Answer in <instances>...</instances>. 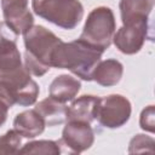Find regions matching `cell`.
I'll return each mask as SVG.
<instances>
[{
	"instance_id": "6da1fadb",
	"label": "cell",
	"mask_w": 155,
	"mask_h": 155,
	"mask_svg": "<svg viewBox=\"0 0 155 155\" xmlns=\"http://www.w3.org/2000/svg\"><path fill=\"white\" fill-rule=\"evenodd\" d=\"M103 51L78 39L70 42H61L53 50L51 65L58 69H68L78 78L91 81L92 73L102 58Z\"/></svg>"
},
{
	"instance_id": "7a4b0ae2",
	"label": "cell",
	"mask_w": 155,
	"mask_h": 155,
	"mask_svg": "<svg viewBox=\"0 0 155 155\" xmlns=\"http://www.w3.org/2000/svg\"><path fill=\"white\" fill-rule=\"evenodd\" d=\"M23 36L25 46L24 67L31 75L40 78L52 67V52L62 40L42 25H33Z\"/></svg>"
},
{
	"instance_id": "3957f363",
	"label": "cell",
	"mask_w": 155,
	"mask_h": 155,
	"mask_svg": "<svg viewBox=\"0 0 155 155\" xmlns=\"http://www.w3.org/2000/svg\"><path fill=\"white\" fill-rule=\"evenodd\" d=\"M33 11L45 21L63 29H74L84 16L79 0H31Z\"/></svg>"
},
{
	"instance_id": "277c9868",
	"label": "cell",
	"mask_w": 155,
	"mask_h": 155,
	"mask_svg": "<svg viewBox=\"0 0 155 155\" xmlns=\"http://www.w3.org/2000/svg\"><path fill=\"white\" fill-rule=\"evenodd\" d=\"M115 28L116 23L111 8L99 6L88 13L79 39L104 52L113 42Z\"/></svg>"
},
{
	"instance_id": "5b68a950",
	"label": "cell",
	"mask_w": 155,
	"mask_h": 155,
	"mask_svg": "<svg viewBox=\"0 0 155 155\" xmlns=\"http://www.w3.org/2000/svg\"><path fill=\"white\" fill-rule=\"evenodd\" d=\"M132 107L130 101L121 94H109L99 98L94 119L107 128L124 126L131 116Z\"/></svg>"
},
{
	"instance_id": "8992f818",
	"label": "cell",
	"mask_w": 155,
	"mask_h": 155,
	"mask_svg": "<svg viewBox=\"0 0 155 155\" xmlns=\"http://www.w3.org/2000/svg\"><path fill=\"white\" fill-rule=\"evenodd\" d=\"M94 142V132L88 122L67 121L62 138L58 140L59 147L65 148L68 153L80 154L91 148Z\"/></svg>"
},
{
	"instance_id": "52a82bcc",
	"label": "cell",
	"mask_w": 155,
	"mask_h": 155,
	"mask_svg": "<svg viewBox=\"0 0 155 155\" xmlns=\"http://www.w3.org/2000/svg\"><path fill=\"white\" fill-rule=\"evenodd\" d=\"M148 19L124 24L113 38L116 48L125 54H134L140 51L148 38Z\"/></svg>"
},
{
	"instance_id": "ba28073f",
	"label": "cell",
	"mask_w": 155,
	"mask_h": 155,
	"mask_svg": "<svg viewBox=\"0 0 155 155\" xmlns=\"http://www.w3.org/2000/svg\"><path fill=\"white\" fill-rule=\"evenodd\" d=\"M5 23L17 34L23 35L34 23L33 13L28 7V0H1Z\"/></svg>"
},
{
	"instance_id": "9c48e42d",
	"label": "cell",
	"mask_w": 155,
	"mask_h": 155,
	"mask_svg": "<svg viewBox=\"0 0 155 155\" xmlns=\"http://www.w3.org/2000/svg\"><path fill=\"white\" fill-rule=\"evenodd\" d=\"M17 36L5 22H0V74L23 67L17 47Z\"/></svg>"
},
{
	"instance_id": "30bf717a",
	"label": "cell",
	"mask_w": 155,
	"mask_h": 155,
	"mask_svg": "<svg viewBox=\"0 0 155 155\" xmlns=\"http://www.w3.org/2000/svg\"><path fill=\"white\" fill-rule=\"evenodd\" d=\"M99 97L92 94H84L73 99L71 104L67 107L65 121H82L91 124L94 120Z\"/></svg>"
},
{
	"instance_id": "8fae6325",
	"label": "cell",
	"mask_w": 155,
	"mask_h": 155,
	"mask_svg": "<svg viewBox=\"0 0 155 155\" xmlns=\"http://www.w3.org/2000/svg\"><path fill=\"white\" fill-rule=\"evenodd\" d=\"M46 124L35 109L19 113L13 120V128L24 138H35L41 134Z\"/></svg>"
},
{
	"instance_id": "7c38bea8",
	"label": "cell",
	"mask_w": 155,
	"mask_h": 155,
	"mask_svg": "<svg viewBox=\"0 0 155 155\" xmlns=\"http://www.w3.org/2000/svg\"><path fill=\"white\" fill-rule=\"evenodd\" d=\"M124 74V65L116 59L99 61L92 73V80L104 87L115 86L120 82Z\"/></svg>"
},
{
	"instance_id": "4fadbf2b",
	"label": "cell",
	"mask_w": 155,
	"mask_h": 155,
	"mask_svg": "<svg viewBox=\"0 0 155 155\" xmlns=\"http://www.w3.org/2000/svg\"><path fill=\"white\" fill-rule=\"evenodd\" d=\"M80 88H81V82L78 79L68 74H62L53 79V81L48 87V93L50 97L62 103H67L76 97Z\"/></svg>"
},
{
	"instance_id": "5bb4252c",
	"label": "cell",
	"mask_w": 155,
	"mask_h": 155,
	"mask_svg": "<svg viewBox=\"0 0 155 155\" xmlns=\"http://www.w3.org/2000/svg\"><path fill=\"white\" fill-rule=\"evenodd\" d=\"M155 0H120L119 8L122 24L148 19Z\"/></svg>"
},
{
	"instance_id": "9a60e30c",
	"label": "cell",
	"mask_w": 155,
	"mask_h": 155,
	"mask_svg": "<svg viewBox=\"0 0 155 155\" xmlns=\"http://www.w3.org/2000/svg\"><path fill=\"white\" fill-rule=\"evenodd\" d=\"M44 119L47 126H56L61 125L65 121V113L67 105L52 97H47L40 101L36 107L34 108Z\"/></svg>"
},
{
	"instance_id": "2e32d148",
	"label": "cell",
	"mask_w": 155,
	"mask_h": 155,
	"mask_svg": "<svg viewBox=\"0 0 155 155\" xmlns=\"http://www.w3.org/2000/svg\"><path fill=\"white\" fill-rule=\"evenodd\" d=\"M62 149L58 142L54 140H33L25 143L19 148L18 154H44V155H58Z\"/></svg>"
},
{
	"instance_id": "e0dca14e",
	"label": "cell",
	"mask_w": 155,
	"mask_h": 155,
	"mask_svg": "<svg viewBox=\"0 0 155 155\" xmlns=\"http://www.w3.org/2000/svg\"><path fill=\"white\" fill-rule=\"evenodd\" d=\"M22 136L13 128L0 136V155L18 154Z\"/></svg>"
},
{
	"instance_id": "ac0fdd59",
	"label": "cell",
	"mask_w": 155,
	"mask_h": 155,
	"mask_svg": "<svg viewBox=\"0 0 155 155\" xmlns=\"http://www.w3.org/2000/svg\"><path fill=\"white\" fill-rule=\"evenodd\" d=\"M154 145L155 142L151 137L145 136V134H136L128 145V151L130 153H154Z\"/></svg>"
},
{
	"instance_id": "d6986e66",
	"label": "cell",
	"mask_w": 155,
	"mask_h": 155,
	"mask_svg": "<svg viewBox=\"0 0 155 155\" xmlns=\"http://www.w3.org/2000/svg\"><path fill=\"white\" fill-rule=\"evenodd\" d=\"M154 105H148L145 109L142 110L139 117V125L144 131L154 133L155 131V116H154Z\"/></svg>"
},
{
	"instance_id": "ffe728a7",
	"label": "cell",
	"mask_w": 155,
	"mask_h": 155,
	"mask_svg": "<svg viewBox=\"0 0 155 155\" xmlns=\"http://www.w3.org/2000/svg\"><path fill=\"white\" fill-rule=\"evenodd\" d=\"M8 109H10V107H8L5 102H2V101L0 99V126H2V125L5 124V121H6V119H7Z\"/></svg>"
}]
</instances>
